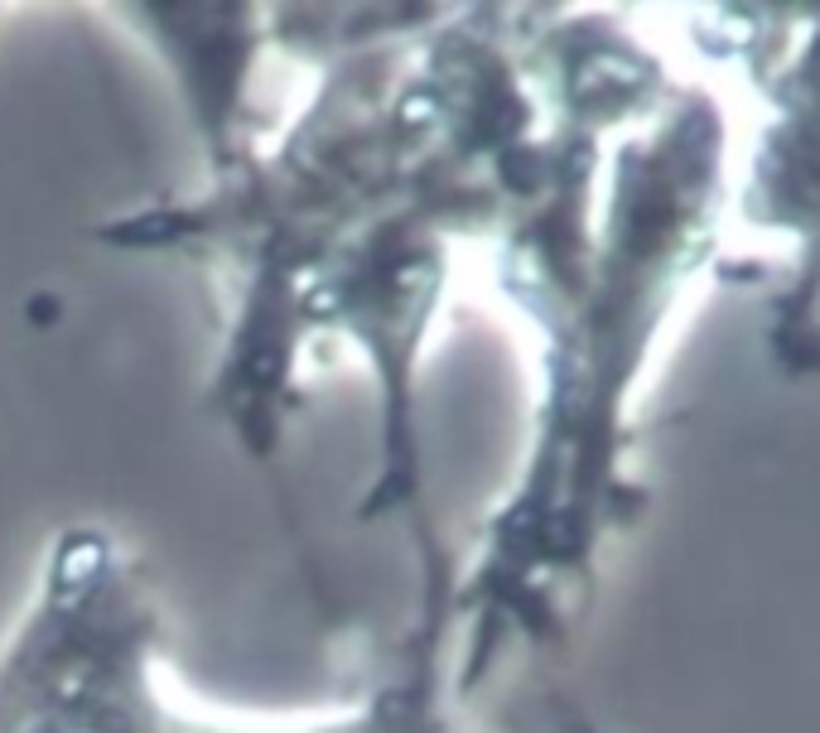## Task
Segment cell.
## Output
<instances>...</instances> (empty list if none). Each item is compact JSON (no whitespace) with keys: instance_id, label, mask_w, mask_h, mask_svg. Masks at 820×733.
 <instances>
[{"instance_id":"6da1fadb","label":"cell","mask_w":820,"mask_h":733,"mask_svg":"<svg viewBox=\"0 0 820 733\" xmlns=\"http://www.w3.org/2000/svg\"><path fill=\"white\" fill-rule=\"evenodd\" d=\"M391 10L328 34V78L276 150L227 145L207 193L102 227L116 247L199 261L223 300L207 391L251 454L280 444L310 343L342 338L377 376L382 469L367 517L420 497L415 372L449 247L497 237L546 131L517 10Z\"/></svg>"},{"instance_id":"7a4b0ae2","label":"cell","mask_w":820,"mask_h":733,"mask_svg":"<svg viewBox=\"0 0 820 733\" xmlns=\"http://www.w3.org/2000/svg\"><path fill=\"white\" fill-rule=\"evenodd\" d=\"M608 131L570 116L512 207L502 295L541 334V410L512 497L487 521L479 565L454 589L469 618L459 686L473 690L512 638L560 642L594 589L598 545L628 527L638 493L622 478V415L671 304L715 247L724 193V116L681 92L614 150Z\"/></svg>"},{"instance_id":"3957f363","label":"cell","mask_w":820,"mask_h":733,"mask_svg":"<svg viewBox=\"0 0 820 733\" xmlns=\"http://www.w3.org/2000/svg\"><path fill=\"white\" fill-rule=\"evenodd\" d=\"M165 622L136 560L72 527L0 646V733H169L155 686Z\"/></svg>"},{"instance_id":"277c9868","label":"cell","mask_w":820,"mask_h":733,"mask_svg":"<svg viewBox=\"0 0 820 733\" xmlns=\"http://www.w3.org/2000/svg\"><path fill=\"white\" fill-rule=\"evenodd\" d=\"M773 20L753 68L773 102L743 183V223L791 241V271L773 300V358L782 372H820V10Z\"/></svg>"},{"instance_id":"5b68a950","label":"cell","mask_w":820,"mask_h":733,"mask_svg":"<svg viewBox=\"0 0 820 733\" xmlns=\"http://www.w3.org/2000/svg\"><path fill=\"white\" fill-rule=\"evenodd\" d=\"M425 618L420 632H415L411 652H406V670L391 676L386 686H377L367 695L362 710L328 719V724L300 729V733H463L459 714L449 710V680H445V632L449 618H454V579H449V560L439 555V545L430 541V555H425ZM169 733H232V729H213L199 724V719L169 714Z\"/></svg>"}]
</instances>
